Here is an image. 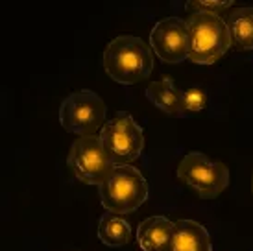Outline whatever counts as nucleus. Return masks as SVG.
I'll return each instance as SVG.
<instances>
[{
  "label": "nucleus",
  "mask_w": 253,
  "mask_h": 251,
  "mask_svg": "<svg viewBox=\"0 0 253 251\" xmlns=\"http://www.w3.org/2000/svg\"><path fill=\"white\" fill-rule=\"evenodd\" d=\"M104 69L120 85H135L154 70V56L146 42L135 35H120L107 44Z\"/></svg>",
  "instance_id": "1"
},
{
  "label": "nucleus",
  "mask_w": 253,
  "mask_h": 251,
  "mask_svg": "<svg viewBox=\"0 0 253 251\" xmlns=\"http://www.w3.org/2000/svg\"><path fill=\"white\" fill-rule=\"evenodd\" d=\"M98 192L104 209L120 216L137 210L150 194L146 177L131 165L113 168L106 181L98 187Z\"/></svg>",
  "instance_id": "2"
},
{
  "label": "nucleus",
  "mask_w": 253,
  "mask_h": 251,
  "mask_svg": "<svg viewBox=\"0 0 253 251\" xmlns=\"http://www.w3.org/2000/svg\"><path fill=\"white\" fill-rule=\"evenodd\" d=\"M190 52L189 59L196 65H212L231 48L227 24L222 17L211 13H192L187 21Z\"/></svg>",
  "instance_id": "3"
},
{
  "label": "nucleus",
  "mask_w": 253,
  "mask_h": 251,
  "mask_svg": "<svg viewBox=\"0 0 253 251\" xmlns=\"http://www.w3.org/2000/svg\"><path fill=\"white\" fill-rule=\"evenodd\" d=\"M106 102L92 91L72 92L59 107V122L65 131L78 137H96L106 126Z\"/></svg>",
  "instance_id": "4"
},
{
  "label": "nucleus",
  "mask_w": 253,
  "mask_h": 251,
  "mask_svg": "<svg viewBox=\"0 0 253 251\" xmlns=\"http://www.w3.org/2000/svg\"><path fill=\"white\" fill-rule=\"evenodd\" d=\"M98 137L115 163V167H122L137 161L144 148V133L141 126L126 111L107 120Z\"/></svg>",
  "instance_id": "5"
},
{
  "label": "nucleus",
  "mask_w": 253,
  "mask_h": 251,
  "mask_svg": "<svg viewBox=\"0 0 253 251\" xmlns=\"http://www.w3.org/2000/svg\"><path fill=\"white\" fill-rule=\"evenodd\" d=\"M177 177L204 200L216 198L229 185V170L224 163L211 161L200 152H190L183 157L177 167Z\"/></svg>",
  "instance_id": "6"
},
{
  "label": "nucleus",
  "mask_w": 253,
  "mask_h": 251,
  "mask_svg": "<svg viewBox=\"0 0 253 251\" xmlns=\"http://www.w3.org/2000/svg\"><path fill=\"white\" fill-rule=\"evenodd\" d=\"M69 168L80 181L87 185H102L113 172L115 163L106 152L100 137H80L69 152Z\"/></svg>",
  "instance_id": "7"
},
{
  "label": "nucleus",
  "mask_w": 253,
  "mask_h": 251,
  "mask_svg": "<svg viewBox=\"0 0 253 251\" xmlns=\"http://www.w3.org/2000/svg\"><path fill=\"white\" fill-rule=\"evenodd\" d=\"M152 52L165 63H181L189 59L190 41L187 21L179 17H167L154 26L150 34Z\"/></svg>",
  "instance_id": "8"
},
{
  "label": "nucleus",
  "mask_w": 253,
  "mask_h": 251,
  "mask_svg": "<svg viewBox=\"0 0 253 251\" xmlns=\"http://www.w3.org/2000/svg\"><path fill=\"white\" fill-rule=\"evenodd\" d=\"M167 251H212L211 235L194 220H177Z\"/></svg>",
  "instance_id": "9"
},
{
  "label": "nucleus",
  "mask_w": 253,
  "mask_h": 251,
  "mask_svg": "<svg viewBox=\"0 0 253 251\" xmlns=\"http://www.w3.org/2000/svg\"><path fill=\"white\" fill-rule=\"evenodd\" d=\"M174 233V222L167 216H150L137 229V242L142 251H167Z\"/></svg>",
  "instance_id": "10"
},
{
  "label": "nucleus",
  "mask_w": 253,
  "mask_h": 251,
  "mask_svg": "<svg viewBox=\"0 0 253 251\" xmlns=\"http://www.w3.org/2000/svg\"><path fill=\"white\" fill-rule=\"evenodd\" d=\"M225 24L233 48L253 50V7L235 9Z\"/></svg>",
  "instance_id": "11"
},
{
  "label": "nucleus",
  "mask_w": 253,
  "mask_h": 251,
  "mask_svg": "<svg viewBox=\"0 0 253 251\" xmlns=\"http://www.w3.org/2000/svg\"><path fill=\"white\" fill-rule=\"evenodd\" d=\"M98 238L109 248H122L131 240V225L120 214L106 212L98 223Z\"/></svg>",
  "instance_id": "12"
},
{
  "label": "nucleus",
  "mask_w": 253,
  "mask_h": 251,
  "mask_svg": "<svg viewBox=\"0 0 253 251\" xmlns=\"http://www.w3.org/2000/svg\"><path fill=\"white\" fill-rule=\"evenodd\" d=\"M148 100L155 104L163 113L169 117H177L179 115V100H181V91L172 84V80H159L152 82L146 87Z\"/></svg>",
  "instance_id": "13"
},
{
  "label": "nucleus",
  "mask_w": 253,
  "mask_h": 251,
  "mask_svg": "<svg viewBox=\"0 0 253 251\" xmlns=\"http://www.w3.org/2000/svg\"><path fill=\"white\" fill-rule=\"evenodd\" d=\"M209 105V96L204 89L200 87H190L181 91V100H179V119H190L198 113H202Z\"/></svg>",
  "instance_id": "14"
},
{
  "label": "nucleus",
  "mask_w": 253,
  "mask_h": 251,
  "mask_svg": "<svg viewBox=\"0 0 253 251\" xmlns=\"http://www.w3.org/2000/svg\"><path fill=\"white\" fill-rule=\"evenodd\" d=\"M233 2L231 0H225V2H214V0H194V2H189L187 7H194V13L198 11H202V13H211V15H218L227 9V7H231Z\"/></svg>",
  "instance_id": "15"
},
{
  "label": "nucleus",
  "mask_w": 253,
  "mask_h": 251,
  "mask_svg": "<svg viewBox=\"0 0 253 251\" xmlns=\"http://www.w3.org/2000/svg\"><path fill=\"white\" fill-rule=\"evenodd\" d=\"M252 192H253V174H252Z\"/></svg>",
  "instance_id": "16"
},
{
  "label": "nucleus",
  "mask_w": 253,
  "mask_h": 251,
  "mask_svg": "<svg viewBox=\"0 0 253 251\" xmlns=\"http://www.w3.org/2000/svg\"><path fill=\"white\" fill-rule=\"evenodd\" d=\"M72 251H74V250H72Z\"/></svg>",
  "instance_id": "17"
}]
</instances>
